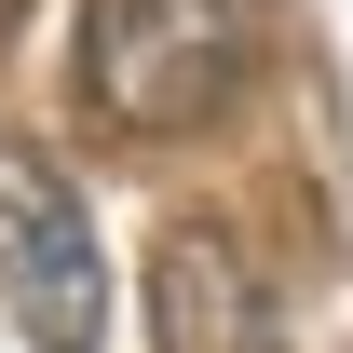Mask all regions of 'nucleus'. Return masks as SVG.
<instances>
[{
	"label": "nucleus",
	"instance_id": "1",
	"mask_svg": "<svg viewBox=\"0 0 353 353\" xmlns=\"http://www.w3.org/2000/svg\"><path fill=\"white\" fill-rule=\"evenodd\" d=\"M82 95L123 136H204L245 95V0H95Z\"/></svg>",
	"mask_w": 353,
	"mask_h": 353
},
{
	"label": "nucleus",
	"instance_id": "2",
	"mask_svg": "<svg viewBox=\"0 0 353 353\" xmlns=\"http://www.w3.org/2000/svg\"><path fill=\"white\" fill-rule=\"evenodd\" d=\"M0 299L28 312V340H41V353H95V326H109L95 218H82V190H68L14 123H0Z\"/></svg>",
	"mask_w": 353,
	"mask_h": 353
},
{
	"label": "nucleus",
	"instance_id": "3",
	"mask_svg": "<svg viewBox=\"0 0 353 353\" xmlns=\"http://www.w3.org/2000/svg\"><path fill=\"white\" fill-rule=\"evenodd\" d=\"M150 353H285V312L218 218H176L150 245Z\"/></svg>",
	"mask_w": 353,
	"mask_h": 353
},
{
	"label": "nucleus",
	"instance_id": "4",
	"mask_svg": "<svg viewBox=\"0 0 353 353\" xmlns=\"http://www.w3.org/2000/svg\"><path fill=\"white\" fill-rule=\"evenodd\" d=\"M14 14H28V0H0V28H14Z\"/></svg>",
	"mask_w": 353,
	"mask_h": 353
}]
</instances>
